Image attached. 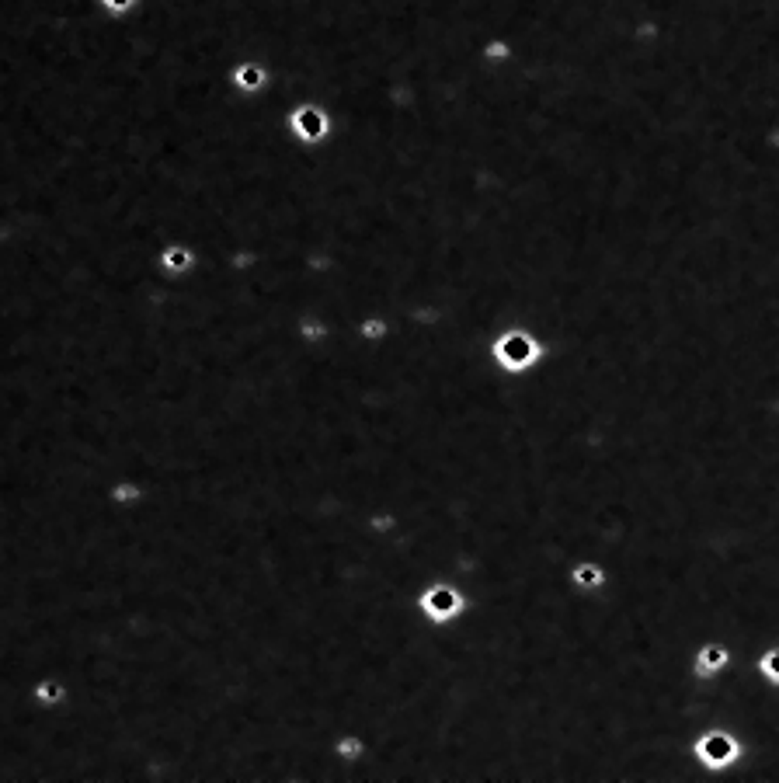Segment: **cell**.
Here are the masks:
<instances>
[{"instance_id":"11","label":"cell","mask_w":779,"mask_h":783,"mask_svg":"<svg viewBox=\"0 0 779 783\" xmlns=\"http://www.w3.org/2000/svg\"><path fill=\"white\" fill-rule=\"evenodd\" d=\"M574 582H581V585H585V582H588V585H598V582H602V574H598V567L581 564L578 571H574Z\"/></svg>"},{"instance_id":"4","label":"cell","mask_w":779,"mask_h":783,"mask_svg":"<svg viewBox=\"0 0 779 783\" xmlns=\"http://www.w3.org/2000/svg\"><path fill=\"white\" fill-rule=\"evenodd\" d=\"M699 756L706 759L710 766H724L730 759L738 756V745L727 738L724 731H713V734H706L703 742H699Z\"/></svg>"},{"instance_id":"12","label":"cell","mask_w":779,"mask_h":783,"mask_svg":"<svg viewBox=\"0 0 779 783\" xmlns=\"http://www.w3.org/2000/svg\"><path fill=\"white\" fill-rule=\"evenodd\" d=\"M111 14H126V11H133L136 7V0H101Z\"/></svg>"},{"instance_id":"6","label":"cell","mask_w":779,"mask_h":783,"mask_svg":"<svg viewBox=\"0 0 779 783\" xmlns=\"http://www.w3.org/2000/svg\"><path fill=\"white\" fill-rule=\"evenodd\" d=\"M233 84H237L241 91H258V87L265 84V70L254 66V63H243L241 70L233 74Z\"/></svg>"},{"instance_id":"2","label":"cell","mask_w":779,"mask_h":783,"mask_svg":"<svg viewBox=\"0 0 779 783\" xmlns=\"http://www.w3.org/2000/svg\"><path fill=\"white\" fill-rule=\"evenodd\" d=\"M494 355H498V362L505 366V369H522V366H529L533 362V355H536V345L526 338V334H508V338H501L498 341V349H494Z\"/></svg>"},{"instance_id":"5","label":"cell","mask_w":779,"mask_h":783,"mask_svg":"<svg viewBox=\"0 0 779 783\" xmlns=\"http://www.w3.org/2000/svg\"><path fill=\"white\" fill-rule=\"evenodd\" d=\"M191 261H195V254H191L189 247H181V244L167 247V251L161 254V265L167 271H185V269H191Z\"/></svg>"},{"instance_id":"10","label":"cell","mask_w":779,"mask_h":783,"mask_svg":"<svg viewBox=\"0 0 779 783\" xmlns=\"http://www.w3.org/2000/svg\"><path fill=\"white\" fill-rule=\"evenodd\" d=\"M758 669H762V675H765V679L779 682V651H769V654L758 662Z\"/></svg>"},{"instance_id":"3","label":"cell","mask_w":779,"mask_h":783,"mask_svg":"<svg viewBox=\"0 0 779 783\" xmlns=\"http://www.w3.org/2000/svg\"><path fill=\"white\" fill-rule=\"evenodd\" d=\"M66 700H70V686H66L59 675H42V679H35V686H31V703H35V707L56 710V707H63Z\"/></svg>"},{"instance_id":"8","label":"cell","mask_w":779,"mask_h":783,"mask_svg":"<svg viewBox=\"0 0 779 783\" xmlns=\"http://www.w3.org/2000/svg\"><path fill=\"white\" fill-rule=\"evenodd\" d=\"M334 752L341 759H358L366 752V742H362V734H348V738H341L338 745H334Z\"/></svg>"},{"instance_id":"9","label":"cell","mask_w":779,"mask_h":783,"mask_svg":"<svg viewBox=\"0 0 779 783\" xmlns=\"http://www.w3.org/2000/svg\"><path fill=\"white\" fill-rule=\"evenodd\" d=\"M727 662V651L724 648H706L699 654V672H717V669H724Z\"/></svg>"},{"instance_id":"7","label":"cell","mask_w":779,"mask_h":783,"mask_svg":"<svg viewBox=\"0 0 779 783\" xmlns=\"http://www.w3.org/2000/svg\"><path fill=\"white\" fill-rule=\"evenodd\" d=\"M296 129L306 133V139H313V136L323 129V119L313 109H299V115H296Z\"/></svg>"},{"instance_id":"1","label":"cell","mask_w":779,"mask_h":783,"mask_svg":"<svg viewBox=\"0 0 779 783\" xmlns=\"http://www.w3.org/2000/svg\"><path fill=\"white\" fill-rule=\"evenodd\" d=\"M463 606H466V599H463V592L453 589V585H428L425 592L418 595V609H421V617L431 623L456 620L459 613H463Z\"/></svg>"}]
</instances>
